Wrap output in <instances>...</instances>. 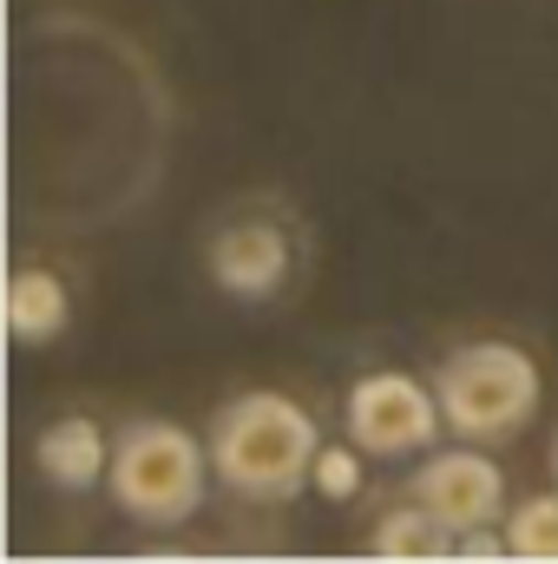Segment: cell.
I'll return each instance as SVG.
<instances>
[{
    "label": "cell",
    "instance_id": "cell-1",
    "mask_svg": "<svg viewBox=\"0 0 558 564\" xmlns=\"http://www.w3.org/2000/svg\"><path fill=\"white\" fill-rule=\"evenodd\" d=\"M322 433L289 394H237L211 426V466L237 499H296L315 479Z\"/></svg>",
    "mask_w": 558,
    "mask_h": 564
},
{
    "label": "cell",
    "instance_id": "cell-2",
    "mask_svg": "<svg viewBox=\"0 0 558 564\" xmlns=\"http://www.w3.org/2000/svg\"><path fill=\"white\" fill-rule=\"evenodd\" d=\"M433 394H440L447 433H460L473 446H506V440H519L533 426L546 381H539V361L526 348L466 341L433 368Z\"/></svg>",
    "mask_w": 558,
    "mask_h": 564
},
{
    "label": "cell",
    "instance_id": "cell-3",
    "mask_svg": "<svg viewBox=\"0 0 558 564\" xmlns=\"http://www.w3.org/2000/svg\"><path fill=\"white\" fill-rule=\"evenodd\" d=\"M211 453L197 433H184L178 421H132L112 440V499L126 519H139L151 532H171L184 519H197L204 486H211Z\"/></svg>",
    "mask_w": 558,
    "mask_h": 564
},
{
    "label": "cell",
    "instance_id": "cell-4",
    "mask_svg": "<svg viewBox=\"0 0 558 564\" xmlns=\"http://www.w3.org/2000/svg\"><path fill=\"white\" fill-rule=\"evenodd\" d=\"M348 440L368 453V459H408V453H433V440H440V394H433V381H415V375H395V368H382V375H362L355 388H348Z\"/></svg>",
    "mask_w": 558,
    "mask_h": 564
},
{
    "label": "cell",
    "instance_id": "cell-5",
    "mask_svg": "<svg viewBox=\"0 0 558 564\" xmlns=\"http://www.w3.org/2000/svg\"><path fill=\"white\" fill-rule=\"evenodd\" d=\"M415 499L427 512H440L453 532L500 525V512H506V473H500L486 453H473V440H466V453H433V459H420Z\"/></svg>",
    "mask_w": 558,
    "mask_h": 564
},
{
    "label": "cell",
    "instance_id": "cell-6",
    "mask_svg": "<svg viewBox=\"0 0 558 564\" xmlns=\"http://www.w3.org/2000/svg\"><path fill=\"white\" fill-rule=\"evenodd\" d=\"M211 276L237 302H270L289 282V237L277 224H230L211 237Z\"/></svg>",
    "mask_w": 558,
    "mask_h": 564
},
{
    "label": "cell",
    "instance_id": "cell-7",
    "mask_svg": "<svg viewBox=\"0 0 558 564\" xmlns=\"http://www.w3.org/2000/svg\"><path fill=\"white\" fill-rule=\"evenodd\" d=\"M33 466H40V479H53L60 492H93V486L112 473V446H106L99 421L66 414V421H53L33 440Z\"/></svg>",
    "mask_w": 558,
    "mask_h": 564
},
{
    "label": "cell",
    "instance_id": "cell-8",
    "mask_svg": "<svg viewBox=\"0 0 558 564\" xmlns=\"http://www.w3.org/2000/svg\"><path fill=\"white\" fill-rule=\"evenodd\" d=\"M66 322H73L66 282L53 276V270H13V282H7V335L13 341L46 348V341L66 335Z\"/></svg>",
    "mask_w": 558,
    "mask_h": 564
},
{
    "label": "cell",
    "instance_id": "cell-9",
    "mask_svg": "<svg viewBox=\"0 0 558 564\" xmlns=\"http://www.w3.org/2000/svg\"><path fill=\"white\" fill-rule=\"evenodd\" d=\"M453 545H460V532L440 512H427L420 499L401 506V512H388L375 525V539H368V552L388 564H440V558H453Z\"/></svg>",
    "mask_w": 558,
    "mask_h": 564
},
{
    "label": "cell",
    "instance_id": "cell-10",
    "mask_svg": "<svg viewBox=\"0 0 558 564\" xmlns=\"http://www.w3.org/2000/svg\"><path fill=\"white\" fill-rule=\"evenodd\" d=\"M506 539H513V558L558 564V492H539V499L513 506L506 512Z\"/></svg>",
    "mask_w": 558,
    "mask_h": 564
},
{
    "label": "cell",
    "instance_id": "cell-11",
    "mask_svg": "<svg viewBox=\"0 0 558 564\" xmlns=\"http://www.w3.org/2000/svg\"><path fill=\"white\" fill-rule=\"evenodd\" d=\"M315 492H322V499H335V506L362 492V446H355V440H348V446H322V453H315Z\"/></svg>",
    "mask_w": 558,
    "mask_h": 564
},
{
    "label": "cell",
    "instance_id": "cell-12",
    "mask_svg": "<svg viewBox=\"0 0 558 564\" xmlns=\"http://www.w3.org/2000/svg\"><path fill=\"white\" fill-rule=\"evenodd\" d=\"M453 558L500 564V558H513V539H506V525H473V532H460V545H453Z\"/></svg>",
    "mask_w": 558,
    "mask_h": 564
},
{
    "label": "cell",
    "instance_id": "cell-13",
    "mask_svg": "<svg viewBox=\"0 0 558 564\" xmlns=\"http://www.w3.org/2000/svg\"><path fill=\"white\" fill-rule=\"evenodd\" d=\"M552 473H558V440H552Z\"/></svg>",
    "mask_w": 558,
    "mask_h": 564
}]
</instances>
